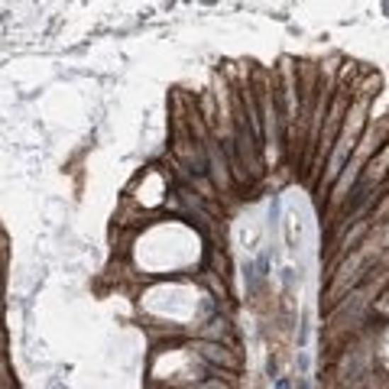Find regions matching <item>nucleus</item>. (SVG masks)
Segmentation results:
<instances>
[{"label": "nucleus", "mask_w": 389, "mask_h": 389, "mask_svg": "<svg viewBox=\"0 0 389 389\" xmlns=\"http://www.w3.org/2000/svg\"><path fill=\"white\" fill-rule=\"evenodd\" d=\"M276 389H289V383H286V380H279V383H276Z\"/></svg>", "instance_id": "1"}]
</instances>
